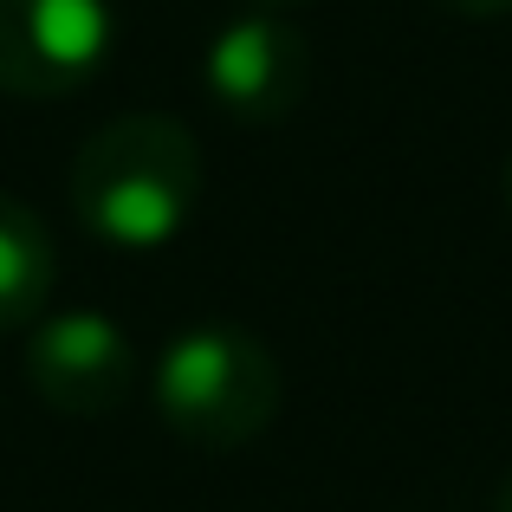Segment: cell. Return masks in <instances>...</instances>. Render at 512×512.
<instances>
[{
  "instance_id": "9",
  "label": "cell",
  "mask_w": 512,
  "mask_h": 512,
  "mask_svg": "<svg viewBox=\"0 0 512 512\" xmlns=\"http://www.w3.org/2000/svg\"><path fill=\"white\" fill-rule=\"evenodd\" d=\"M500 195H506V214H512V156H506V169H500Z\"/></svg>"
},
{
  "instance_id": "3",
  "label": "cell",
  "mask_w": 512,
  "mask_h": 512,
  "mask_svg": "<svg viewBox=\"0 0 512 512\" xmlns=\"http://www.w3.org/2000/svg\"><path fill=\"white\" fill-rule=\"evenodd\" d=\"M111 0H0V91L7 98H72L111 65Z\"/></svg>"
},
{
  "instance_id": "5",
  "label": "cell",
  "mask_w": 512,
  "mask_h": 512,
  "mask_svg": "<svg viewBox=\"0 0 512 512\" xmlns=\"http://www.w3.org/2000/svg\"><path fill=\"white\" fill-rule=\"evenodd\" d=\"M26 383L59 415H111L137 383L130 331L104 312H59L39 318L26 338Z\"/></svg>"
},
{
  "instance_id": "6",
  "label": "cell",
  "mask_w": 512,
  "mask_h": 512,
  "mask_svg": "<svg viewBox=\"0 0 512 512\" xmlns=\"http://www.w3.org/2000/svg\"><path fill=\"white\" fill-rule=\"evenodd\" d=\"M52 279H59V253H52L46 221L26 201L0 195V331L39 325Z\"/></svg>"
},
{
  "instance_id": "4",
  "label": "cell",
  "mask_w": 512,
  "mask_h": 512,
  "mask_svg": "<svg viewBox=\"0 0 512 512\" xmlns=\"http://www.w3.org/2000/svg\"><path fill=\"white\" fill-rule=\"evenodd\" d=\"M201 85L234 124H286L312 91V46L273 7L234 13L201 52Z\"/></svg>"
},
{
  "instance_id": "10",
  "label": "cell",
  "mask_w": 512,
  "mask_h": 512,
  "mask_svg": "<svg viewBox=\"0 0 512 512\" xmlns=\"http://www.w3.org/2000/svg\"><path fill=\"white\" fill-rule=\"evenodd\" d=\"M253 7H292V0H253Z\"/></svg>"
},
{
  "instance_id": "1",
  "label": "cell",
  "mask_w": 512,
  "mask_h": 512,
  "mask_svg": "<svg viewBox=\"0 0 512 512\" xmlns=\"http://www.w3.org/2000/svg\"><path fill=\"white\" fill-rule=\"evenodd\" d=\"M201 201V143L182 117L130 111L91 130L72 156V214L117 253H156Z\"/></svg>"
},
{
  "instance_id": "8",
  "label": "cell",
  "mask_w": 512,
  "mask_h": 512,
  "mask_svg": "<svg viewBox=\"0 0 512 512\" xmlns=\"http://www.w3.org/2000/svg\"><path fill=\"white\" fill-rule=\"evenodd\" d=\"M493 512H512V467H506V480H500V493H493Z\"/></svg>"
},
{
  "instance_id": "2",
  "label": "cell",
  "mask_w": 512,
  "mask_h": 512,
  "mask_svg": "<svg viewBox=\"0 0 512 512\" xmlns=\"http://www.w3.org/2000/svg\"><path fill=\"white\" fill-rule=\"evenodd\" d=\"M279 396V357L240 325H188L156 357V415L201 454H234L260 441L279 415Z\"/></svg>"
},
{
  "instance_id": "7",
  "label": "cell",
  "mask_w": 512,
  "mask_h": 512,
  "mask_svg": "<svg viewBox=\"0 0 512 512\" xmlns=\"http://www.w3.org/2000/svg\"><path fill=\"white\" fill-rule=\"evenodd\" d=\"M435 7L461 13V20H500V13H512V0H435Z\"/></svg>"
}]
</instances>
